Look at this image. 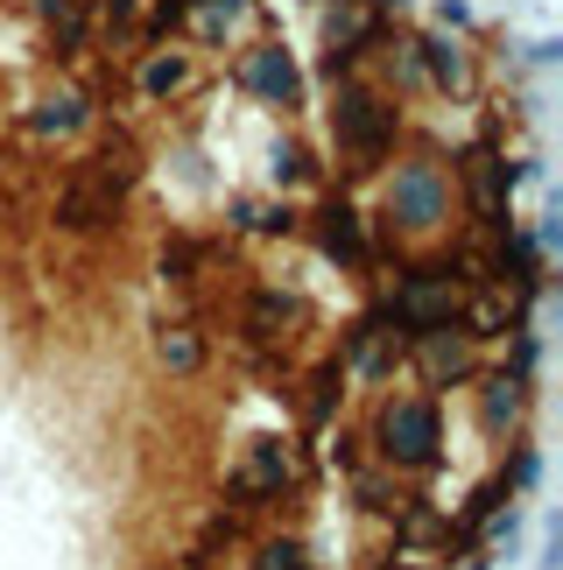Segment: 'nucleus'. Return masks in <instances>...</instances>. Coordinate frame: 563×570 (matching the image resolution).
<instances>
[{
  "label": "nucleus",
  "mask_w": 563,
  "mask_h": 570,
  "mask_svg": "<svg viewBox=\"0 0 563 570\" xmlns=\"http://www.w3.org/2000/svg\"><path fill=\"white\" fill-rule=\"evenodd\" d=\"M395 135H402V106L381 99L374 85H338L332 99V141L353 169H381L395 156Z\"/></svg>",
  "instance_id": "1"
},
{
  "label": "nucleus",
  "mask_w": 563,
  "mask_h": 570,
  "mask_svg": "<svg viewBox=\"0 0 563 570\" xmlns=\"http://www.w3.org/2000/svg\"><path fill=\"white\" fill-rule=\"evenodd\" d=\"M381 451L408 472L437 465V451H444V402L437 394H387L381 402Z\"/></svg>",
  "instance_id": "2"
},
{
  "label": "nucleus",
  "mask_w": 563,
  "mask_h": 570,
  "mask_svg": "<svg viewBox=\"0 0 563 570\" xmlns=\"http://www.w3.org/2000/svg\"><path fill=\"white\" fill-rule=\"evenodd\" d=\"M120 205H127V190L99 184L92 169H71L63 190H57V205H50V226L57 233H106V226H120Z\"/></svg>",
  "instance_id": "3"
},
{
  "label": "nucleus",
  "mask_w": 563,
  "mask_h": 570,
  "mask_svg": "<svg viewBox=\"0 0 563 570\" xmlns=\"http://www.w3.org/2000/svg\"><path fill=\"white\" fill-rule=\"evenodd\" d=\"M387 205H395L402 226H437V218H451V177H444V163H402L395 184H387Z\"/></svg>",
  "instance_id": "4"
},
{
  "label": "nucleus",
  "mask_w": 563,
  "mask_h": 570,
  "mask_svg": "<svg viewBox=\"0 0 563 570\" xmlns=\"http://www.w3.org/2000/svg\"><path fill=\"white\" fill-rule=\"evenodd\" d=\"M507 190H514V163L493 156V148H472L465 156V197H472V218H480L486 233L507 226Z\"/></svg>",
  "instance_id": "5"
},
{
  "label": "nucleus",
  "mask_w": 563,
  "mask_h": 570,
  "mask_svg": "<svg viewBox=\"0 0 563 570\" xmlns=\"http://www.w3.org/2000/svg\"><path fill=\"white\" fill-rule=\"evenodd\" d=\"M408 353H416V366H423V381H429V387H465L472 374H480V353H472V338L458 332V324H451V332L416 338Z\"/></svg>",
  "instance_id": "6"
},
{
  "label": "nucleus",
  "mask_w": 563,
  "mask_h": 570,
  "mask_svg": "<svg viewBox=\"0 0 563 570\" xmlns=\"http://www.w3.org/2000/svg\"><path fill=\"white\" fill-rule=\"evenodd\" d=\"M240 85H247V92H261L268 106H282V114L303 106V78H296V63H289L282 42H254L247 63H240Z\"/></svg>",
  "instance_id": "7"
},
{
  "label": "nucleus",
  "mask_w": 563,
  "mask_h": 570,
  "mask_svg": "<svg viewBox=\"0 0 563 570\" xmlns=\"http://www.w3.org/2000/svg\"><path fill=\"white\" fill-rule=\"evenodd\" d=\"M317 247L332 261H345V268H366V261H374V239H366L353 205H324L317 212Z\"/></svg>",
  "instance_id": "8"
},
{
  "label": "nucleus",
  "mask_w": 563,
  "mask_h": 570,
  "mask_svg": "<svg viewBox=\"0 0 563 570\" xmlns=\"http://www.w3.org/2000/svg\"><path fill=\"white\" fill-rule=\"evenodd\" d=\"M190 85H198V63H190V50H162V42H148V57H141V92H148V99H184Z\"/></svg>",
  "instance_id": "9"
},
{
  "label": "nucleus",
  "mask_w": 563,
  "mask_h": 570,
  "mask_svg": "<svg viewBox=\"0 0 563 570\" xmlns=\"http://www.w3.org/2000/svg\"><path fill=\"white\" fill-rule=\"evenodd\" d=\"M240 472H247L268 500H282V493L296 487V472H303V465H296V444H282V436H254V458H247Z\"/></svg>",
  "instance_id": "10"
},
{
  "label": "nucleus",
  "mask_w": 563,
  "mask_h": 570,
  "mask_svg": "<svg viewBox=\"0 0 563 570\" xmlns=\"http://www.w3.org/2000/svg\"><path fill=\"white\" fill-rule=\"evenodd\" d=\"M78 169H92V177L113 184V190H135V177H141V148H135V135H127V127H113V135L92 148V163H78Z\"/></svg>",
  "instance_id": "11"
},
{
  "label": "nucleus",
  "mask_w": 563,
  "mask_h": 570,
  "mask_svg": "<svg viewBox=\"0 0 563 570\" xmlns=\"http://www.w3.org/2000/svg\"><path fill=\"white\" fill-rule=\"evenodd\" d=\"M240 324L261 345H275V338H289V324H296V296L289 289H247V311H240Z\"/></svg>",
  "instance_id": "12"
},
{
  "label": "nucleus",
  "mask_w": 563,
  "mask_h": 570,
  "mask_svg": "<svg viewBox=\"0 0 563 570\" xmlns=\"http://www.w3.org/2000/svg\"><path fill=\"white\" fill-rule=\"evenodd\" d=\"M416 57H423V85H465L472 78V57H465V42H451V36H423L416 42Z\"/></svg>",
  "instance_id": "13"
},
{
  "label": "nucleus",
  "mask_w": 563,
  "mask_h": 570,
  "mask_svg": "<svg viewBox=\"0 0 563 570\" xmlns=\"http://www.w3.org/2000/svg\"><path fill=\"white\" fill-rule=\"evenodd\" d=\"M480 409H486V430H507V423H522V409H529V381H514V374H493V381H480Z\"/></svg>",
  "instance_id": "14"
},
{
  "label": "nucleus",
  "mask_w": 563,
  "mask_h": 570,
  "mask_svg": "<svg viewBox=\"0 0 563 570\" xmlns=\"http://www.w3.org/2000/svg\"><path fill=\"white\" fill-rule=\"evenodd\" d=\"M205 239H190V233H169L162 239V254H156V268H162V282H177V289H190V282L205 275Z\"/></svg>",
  "instance_id": "15"
},
{
  "label": "nucleus",
  "mask_w": 563,
  "mask_h": 570,
  "mask_svg": "<svg viewBox=\"0 0 563 570\" xmlns=\"http://www.w3.org/2000/svg\"><path fill=\"white\" fill-rule=\"evenodd\" d=\"M156 360L169 366V374H198V366H205V338L190 332V324H162V332H156Z\"/></svg>",
  "instance_id": "16"
},
{
  "label": "nucleus",
  "mask_w": 563,
  "mask_h": 570,
  "mask_svg": "<svg viewBox=\"0 0 563 570\" xmlns=\"http://www.w3.org/2000/svg\"><path fill=\"white\" fill-rule=\"evenodd\" d=\"M85 120H92V106H85L78 92H57V99H42L36 114H29V127H36V135H78Z\"/></svg>",
  "instance_id": "17"
},
{
  "label": "nucleus",
  "mask_w": 563,
  "mask_h": 570,
  "mask_svg": "<svg viewBox=\"0 0 563 570\" xmlns=\"http://www.w3.org/2000/svg\"><path fill=\"white\" fill-rule=\"evenodd\" d=\"M338 394H345V366H338V360H324V366H317V374H310V394H303V423H310V430H317V423H324V415H332V409H338Z\"/></svg>",
  "instance_id": "18"
},
{
  "label": "nucleus",
  "mask_w": 563,
  "mask_h": 570,
  "mask_svg": "<svg viewBox=\"0 0 563 570\" xmlns=\"http://www.w3.org/2000/svg\"><path fill=\"white\" fill-rule=\"evenodd\" d=\"M233 226H240V233H289L296 226V212L289 205H254V197H233Z\"/></svg>",
  "instance_id": "19"
},
{
  "label": "nucleus",
  "mask_w": 563,
  "mask_h": 570,
  "mask_svg": "<svg viewBox=\"0 0 563 570\" xmlns=\"http://www.w3.org/2000/svg\"><path fill=\"white\" fill-rule=\"evenodd\" d=\"M317 177V156L303 141H275V184H310Z\"/></svg>",
  "instance_id": "20"
},
{
  "label": "nucleus",
  "mask_w": 563,
  "mask_h": 570,
  "mask_svg": "<svg viewBox=\"0 0 563 570\" xmlns=\"http://www.w3.org/2000/svg\"><path fill=\"white\" fill-rule=\"evenodd\" d=\"M254 570H310V563H303V542H268Z\"/></svg>",
  "instance_id": "21"
},
{
  "label": "nucleus",
  "mask_w": 563,
  "mask_h": 570,
  "mask_svg": "<svg viewBox=\"0 0 563 570\" xmlns=\"http://www.w3.org/2000/svg\"><path fill=\"white\" fill-rule=\"evenodd\" d=\"M535 472H543V458H535V444L514 451V487H535Z\"/></svg>",
  "instance_id": "22"
}]
</instances>
